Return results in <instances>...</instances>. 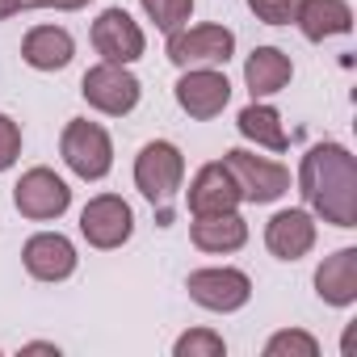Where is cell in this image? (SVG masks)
Returning a JSON list of instances; mask_svg holds the SVG:
<instances>
[{
	"mask_svg": "<svg viewBox=\"0 0 357 357\" xmlns=\"http://www.w3.org/2000/svg\"><path fill=\"white\" fill-rule=\"evenodd\" d=\"M298 194L332 227H357V164L340 143H315L298 168Z\"/></svg>",
	"mask_w": 357,
	"mask_h": 357,
	"instance_id": "obj_1",
	"label": "cell"
},
{
	"mask_svg": "<svg viewBox=\"0 0 357 357\" xmlns=\"http://www.w3.org/2000/svg\"><path fill=\"white\" fill-rule=\"evenodd\" d=\"M181 181H185V155L176 151V143H168V139L143 143V151L135 155V185L155 206V223L160 227L172 223V202H176Z\"/></svg>",
	"mask_w": 357,
	"mask_h": 357,
	"instance_id": "obj_2",
	"label": "cell"
},
{
	"mask_svg": "<svg viewBox=\"0 0 357 357\" xmlns=\"http://www.w3.org/2000/svg\"><path fill=\"white\" fill-rule=\"evenodd\" d=\"M59 155L76 176H84V181H101V176L114 168V143H109L105 126H97L89 118H72L63 126Z\"/></svg>",
	"mask_w": 357,
	"mask_h": 357,
	"instance_id": "obj_3",
	"label": "cell"
},
{
	"mask_svg": "<svg viewBox=\"0 0 357 357\" xmlns=\"http://www.w3.org/2000/svg\"><path fill=\"white\" fill-rule=\"evenodd\" d=\"M223 164L231 168L236 176V190H240V202H278L286 190H290V172L278 164V160H265V155H252L244 147H231L223 155Z\"/></svg>",
	"mask_w": 357,
	"mask_h": 357,
	"instance_id": "obj_4",
	"label": "cell"
},
{
	"mask_svg": "<svg viewBox=\"0 0 357 357\" xmlns=\"http://www.w3.org/2000/svg\"><path fill=\"white\" fill-rule=\"evenodd\" d=\"M236 55V34L227 26H194L168 34V59L176 68H219Z\"/></svg>",
	"mask_w": 357,
	"mask_h": 357,
	"instance_id": "obj_5",
	"label": "cell"
},
{
	"mask_svg": "<svg viewBox=\"0 0 357 357\" xmlns=\"http://www.w3.org/2000/svg\"><path fill=\"white\" fill-rule=\"evenodd\" d=\"M80 93H84V101H89L93 109H101V114H109V118H122V114H130V109L139 105L143 84H139L122 63H105V59H101L97 68L84 72Z\"/></svg>",
	"mask_w": 357,
	"mask_h": 357,
	"instance_id": "obj_6",
	"label": "cell"
},
{
	"mask_svg": "<svg viewBox=\"0 0 357 357\" xmlns=\"http://www.w3.org/2000/svg\"><path fill=\"white\" fill-rule=\"evenodd\" d=\"M13 206L26 219L47 223V219H59L72 206V190H68L63 176H55L51 168H30V172H22V181L13 185Z\"/></svg>",
	"mask_w": 357,
	"mask_h": 357,
	"instance_id": "obj_7",
	"label": "cell"
},
{
	"mask_svg": "<svg viewBox=\"0 0 357 357\" xmlns=\"http://www.w3.org/2000/svg\"><path fill=\"white\" fill-rule=\"evenodd\" d=\"M135 231V211L118 198V194H97L84 211H80V236L93 248H122Z\"/></svg>",
	"mask_w": 357,
	"mask_h": 357,
	"instance_id": "obj_8",
	"label": "cell"
},
{
	"mask_svg": "<svg viewBox=\"0 0 357 357\" xmlns=\"http://www.w3.org/2000/svg\"><path fill=\"white\" fill-rule=\"evenodd\" d=\"M185 290H190V298L198 303V307H206V311H240L248 298H252V282H248V273H240V269H194L190 278H185Z\"/></svg>",
	"mask_w": 357,
	"mask_h": 357,
	"instance_id": "obj_9",
	"label": "cell"
},
{
	"mask_svg": "<svg viewBox=\"0 0 357 357\" xmlns=\"http://www.w3.org/2000/svg\"><path fill=\"white\" fill-rule=\"evenodd\" d=\"M227 101H231V80L219 68H185V76L176 80V105L198 122L219 118Z\"/></svg>",
	"mask_w": 357,
	"mask_h": 357,
	"instance_id": "obj_10",
	"label": "cell"
},
{
	"mask_svg": "<svg viewBox=\"0 0 357 357\" xmlns=\"http://www.w3.org/2000/svg\"><path fill=\"white\" fill-rule=\"evenodd\" d=\"M190 215L194 219H211V215H227L240 206V190H236V176L223 160H211L198 168V176L190 181Z\"/></svg>",
	"mask_w": 357,
	"mask_h": 357,
	"instance_id": "obj_11",
	"label": "cell"
},
{
	"mask_svg": "<svg viewBox=\"0 0 357 357\" xmlns=\"http://www.w3.org/2000/svg\"><path fill=\"white\" fill-rule=\"evenodd\" d=\"M93 47H97V55L105 63H122L126 68V63H135L143 55L147 38H143V30L135 26V17L126 9H105L93 22Z\"/></svg>",
	"mask_w": 357,
	"mask_h": 357,
	"instance_id": "obj_12",
	"label": "cell"
},
{
	"mask_svg": "<svg viewBox=\"0 0 357 357\" xmlns=\"http://www.w3.org/2000/svg\"><path fill=\"white\" fill-rule=\"evenodd\" d=\"M22 261H26L30 278H38V282H63V278L76 273V248H72V240L59 236V231H38V236H30Z\"/></svg>",
	"mask_w": 357,
	"mask_h": 357,
	"instance_id": "obj_13",
	"label": "cell"
},
{
	"mask_svg": "<svg viewBox=\"0 0 357 357\" xmlns=\"http://www.w3.org/2000/svg\"><path fill=\"white\" fill-rule=\"evenodd\" d=\"M265 248L278 261H298L315 248V219L307 211H278L265 223Z\"/></svg>",
	"mask_w": 357,
	"mask_h": 357,
	"instance_id": "obj_14",
	"label": "cell"
},
{
	"mask_svg": "<svg viewBox=\"0 0 357 357\" xmlns=\"http://www.w3.org/2000/svg\"><path fill=\"white\" fill-rule=\"evenodd\" d=\"M315 294L328 307H349L357 298V248H340L324 257V265L315 269Z\"/></svg>",
	"mask_w": 357,
	"mask_h": 357,
	"instance_id": "obj_15",
	"label": "cell"
},
{
	"mask_svg": "<svg viewBox=\"0 0 357 357\" xmlns=\"http://www.w3.org/2000/svg\"><path fill=\"white\" fill-rule=\"evenodd\" d=\"M72 55H76V43L63 26H34L22 43V59L34 72H59L72 63Z\"/></svg>",
	"mask_w": 357,
	"mask_h": 357,
	"instance_id": "obj_16",
	"label": "cell"
},
{
	"mask_svg": "<svg viewBox=\"0 0 357 357\" xmlns=\"http://www.w3.org/2000/svg\"><path fill=\"white\" fill-rule=\"evenodd\" d=\"M290 76H294V63H290V55L278 51V47H257V51L248 55V63H244V84H248L252 101L282 93V89L290 84Z\"/></svg>",
	"mask_w": 357,
	"mask_h": 357,
	"instance_id": "obj_17",
	"label": "cell"
},
{
	"mask_svg": "<svg viewBox=\"0 0 357 357\" xmlns=\"http://www.w3.org/2000/svg\"><path fill=\"white\" fill-rule=\"evenodd\" d=\"M294 22H298L303 38L324 43L332 34H349L353 30V9L344 5V0H303Z\"/></svg>",
	"mask_w": 357,
	"mask_h": 357,
	"instance_id": "obj_18",
	"label": "cell"
},
{
	"mask_svg": "<svg viewBox=\"0 0 357 357\" xmlns=\"http://www.w3.org/2000/svg\"><path fill=\"white\" fill-rule=\"evenodd\" d=\"M190 240H194V248H202V252H236V248H244V240H248V223H244L236 211L211 215V219H194Z\"/></svg>",
	"mask_w": 357,
	"mask_h": 357,
	"instance_id": "obj_19",
	"label": "cell"
},
{
	"mask_svg": "<svg viewBox=\"0 0 357 357\" xmlns=\"http://www.w3.org/2000/svg\"><path fill=\"white\" fill-rule=\"evenodd\" d=\"M236 126H240L244 139H252L257 147H269V151H286V143H290L286 139V126H282V114L273 105H265V101L244 105L240 118H236Z\"/></svg>",
	"mask_w": 357,
	"mask_h": 357,
	"instance_id": "obj_20",
	"label": "cell"
},
{
	"mask_svg": "<svg viewBox=\"0 0 357 357\" xmlns=\"http://www.w3.org/2000/svg\"><path fill=\"white\" fill-rule=\"evenodd\" d=\"M143 13L155 22V30L172 34V30H181L194 13V0H143Z\"/></svg>",
	"mask_w": 357,
	"mask_h": 357,
	"instance_id": "obj_21",
	"label": "cell"
},
{
	"mask_svg": "<svg viewBox=\"0 0 357 357\" xmlns=\"http://www.w3.org/2000/svg\"><path fill=\"white\" fill-rule=\"evenodd\" d=\"M172 353H176V357H223L227 344H223L219 332H211V328H194V332H185L181 340H176Z\"/></svg>",
	"mask_w": 357,
	"mask_h": 357,
	"instance_id": "obj_22",
	"label": "cell"
},
{
	"mask_svg": "<svg viewBox=\"0 0 357 357\" xmlns=\"http://www.w3.org/2000/svg\"><path fill=\"white\" fill-rule=\"evenodd\" d=\"M315 357L319 353V340L315 336H307V332H298V328H290V332H278L269 344H265V357Z\"/></svg>",
	"mask_w": 357,
	"mask_h": 357,
	"instance_id": "obj_23",
	"label": "cell"
},
{
	"mask_svg": "<svg viewBox=\"0 0 357 357\" xmlns=\"http://www.w3.org/2000/svg\"><path fill=\"white\" fill-rule=\"evenodd\" d=\"M303 0H248V9L265 22V26H290Z\"/></svg>",
	"mask_w": 357,
	"mask_h": 357,
	"instance_id": "obj_24",
	"label": "cell"
},
{
	"mask_svg": "<svg viewBox=\"0 0 357 357\" xmlns=\"http://www.w3.org/2000/svg\"><path fill=\"white\" fill-rule=\"evenodd\" d=\"M17 155H22V126L9 114H0V172L13 168Z\"/></svg>",
	"mask_w": 357,
	"mask_h": 357,
	"instance_id": "obj_25",
	"label": "cell"
},
{
	"mask_svg": "<svg viewBox=\"0 0 357 357\" xmlns=\"http://www.w3.org/2000/svg\"><path fill=\"white\" fill-rule=\"evenodd\" d=\"M84 5H89V0H47V9H59V13H76Z\"/></svg>",
	"mask_w": 357,
	"mask_h": 357,
	"instance_id": "obj_26",
	"label": "cell"
},
{
	"mask_svg": "<svg viewBox=\"0 0 357 357\" xmlns=\"http://www.w3.org/2000/svg\"><path fill=\"white\" fill-rule=\"evenodd\" d=\"M30 9H47V0H9V13H30Z\"/></svg>",
	"mask_w": 357,
	"mask_h": 357,
	"instance_id": "obj_27",
	"label": "cell"
},
{
	"mask_svg": "<svg viewBox=\"0 0 357 357\" xmlns=\"http://www.w3.org/2000/svg\"><path fill=\"white\" fill-rule=\"evenodd\" d=\"M26 353H59L55 344H26Z\"/></svg>",
	"mask_w": 357,
	"mask_h": 357,
	"instance_id": "obj_28",
	"label": "cell"
},
{
	"mask_svg": "<svg viewBox=\"0 0 357 357\" xmlns=\"http://www.w3.org/2000/svg\"><path fill=\"white\" fill-rule=\"evenodd\" d=\"M9 17V0H0V22H5Z\"/></svg>",
	"mask_w": 357,
	"mask_h": 357,
	"instance_id": "obj_29",
	"label": "cell"
}]
</instances>
